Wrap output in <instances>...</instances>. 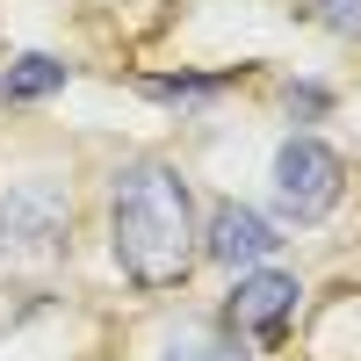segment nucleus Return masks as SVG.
<instances>
[{"mask_svg":"<svg viewBox=\"0 0 361 361\" xmlns=\"http://www.w3.org/2000/svg\"><path fill=\"white\" fill-rule=\"evenodd\" d=\"M166 361H246L231 340H217V333H180L173 347H166Z\"/></svg>","mask_w":361,"mask_h":361,"instance_id":"0eeeda50","label":"nucleus"},{"mask_svg":"<svg viewBox=\"0 0 361 361\" xmlns=\"http://www.w3.org/2000/svg\"><path fill=\"white\" fill-rule=\"evenodd\" d=\"M340 188H347V159H340L325 137H289L282 152H275V202H282L289 224L333 217Z\"/></svg>","mask_w":361,"mask_h":361,"instance_id":"f03ea898","label":"nucleus"},{"mask_svg":"<svg viewBox=\"0 0 361 361\" xmlns=\"http://www.w3.org/2000/svg\"><path fill=\"white\" fill-rule=\"evenodd\" d=\"M311 15L333 29V37H361V0H311Z\"/></svg>","mask_w":361,"mask_h":361,"instance_id":"6e6552de","label":"nucleus"},{"mask_svg":"<svg viewBox=\"0 0 361 361\" xmlns=\"http://www.w3.org/2000/svg\"><path fill=\"white\" fill-rule=\"evenodd\" d=\"M109 246L116 267L137 282V289H180L202 260V224H195V195L180 166L166 159H137L116 173V195H109Z\"/></svg>","mask_w":361,"mask_h":361,"instance_id":"f257e3e1","label":"nucleus"},{"mask_svg":"<svg viewBox=\"0 0 361 361\" xmlns=\"http://www.w3.org/2000/svg\"><path fill=\"white\" fill-rule=\"evenodd\" d=\"M73 80V66L66 58H51V51H22L8 73H0V109H22V102H44V94H58V87Z\"/></svg>","mask_w":361,"mask_h":361,"instance_id":"39448f33","label":"nucleus"},{"mask_svg":"<svg viewBox=\"0 0 361 361\" xmlns=\"http://www.w3.org/2000/svg\"><path fill=\"white\" fill-rule=\"evenodd\" d=\"M296 275H282V267H246V275L231 282V296H224V325L238 340H275L282 325H289V311H296Z\"/></svg>","mask_w":361,"mask_h":361,"instance_id":"7ed1b4c3","label":"nucleus"},{"mask_svg":"<svg viewBox=\"0 0 361 361\" xmlns=\"http://www.w3.org/2000/svg\"><path fill=\"white\" fill-rule=\"evenodd\" d=\"M275 246H282L275 224H267L253 202H238V195H224L217 209H209V224H202V260L231 267V275H246V267H267V253H275Z\"/></svg>","mask_w":361,"mask_h":361,"instance_id":"20e7f679","label":"nucleus"},{"mask_svg":"<svg viewBox=\"0 0 361 361\" xmlns=\"http://www.w3.org/2000/svg\"><path fill=\"white\" fill-rule=\"evenodd\" d=\"M217 87H231L224 73H180V80H145V94L152 102H202V94H217Z\"/></svg>","mask_w":361,"mask_h":361,"instance_id":"423d86ee","label":"nucleus"}]
</instances>
